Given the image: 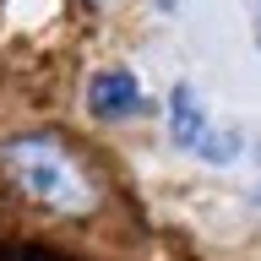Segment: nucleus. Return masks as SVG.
<instances>
[{"label":"nucleus","instance_id":"1","mask_svg":"<svg viewBox=\"0 0 261 261\" xmlns=\"http://www.w3.org/2000/svg\"><path fill=\"white\" fill-rule=\"evenodd\" d=\"M0 163L11 169V179L38 201V207L60 212V218L93 212V185L82 174V163L71 158L55 136H16V142L0 147Z\"/></svg>","mask_w":261,"mask_h":261},{"label":"nucleus","instance_id":"6","mask_svg":"<svg viewBox=\"0 0 261 261\" xmlns=\"http://www.w3.org/2000/svg\"><path fill=\"white\" fill-rule=\"evenodd\" d=\"M158 11H174V0H158Z\"/></svg>","mask_w":261,"mask_h":261},{"label":"nucleus","instance_id":"7","mask_svg":"<svg viewBox=\"0 0 261 261\" xmlns=\"http://www.w3.org/2000/svg\"><path fill=\"white\" fill-rule=\"evenodd\" d=\"M256 158H261V147H256Z\"/></svg>","mask_w":261,"mask_h":261},{"label":"nucleus","instance_id":"8","mask_svg":"<svg viewBox=\"0 0 261 261\" xmlns=\"http://www.w3.org/2000/svg\"><path fill=\"white\" fill-rule=\"evenodd\" d=\"M256 201H261V191H256Z\"/></svg>","mask_w":261,"mask_h":261},{"label":"nucleus","instance_id":"3","mask_svg":"<svg viewBox=\"0 0 261 261\" xmlns=\"http://www.w3.org/2000/svg\"><path fill=\"white\" fill-rule=\"evenodd\" d=\"M207 130H212V120H207V109H201L196 87H191V82H179L174 93H169V136H174V147L196 152Z\"/></svg>","mask_w":261,"mask_h":261},{"label":"nucleus","instance_id":"5","mask_svg":"<svg viewBox=\"0 0 261 261\" xmlns=\"http://www.w3.org/2000/svg\"><path fill=\"white\" fill-rule=\"evenodd\" d=\"M256 49H261V6H256Z\"/></svg>","mask_w":261,"mask_h":261},{"label":"nucleus","instance_id":"2","mask_svg":"<svg viewBox=\"0 0 261 261\" xmlns=\"http://www.w3.org/2000/svg\"><path fill=\"white\" fill-rule=\"evenodd\" d=\"M87 109H93L98 120L136 114V109H142V82H136V71H125V65H114V71H98V76L87 82Z\"/></svg>","mask_w":261,"mask_h":261},{"label":"nucleus","instance_id":"4","mask_svg":"<svg viewBox=\"0 0 261 261\" xmlns=\"http://www.w3.org/2000/svg\"><path fill=\"white\" fill-rule=\"evenodd\" d=\"M234 152H240V136L223 130V125H212L207 136H201V147H196V158H207V163H228Z\"/></svg>","mask_w":261,"mask_h":261}]
</instances>
